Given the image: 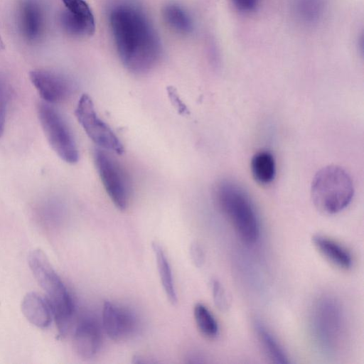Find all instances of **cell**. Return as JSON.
Returning a JSON list of instances; mask_svg holds the SVG:
<instances>
[{
	"label": "cell",
	"mask_w": 364,
	"mask_h": 364,
	"mask_svg": "<svg viewBox=\"0 0 364 364\" xmlns=\"http://www.w3.org/2000/svg\"><path fill=\"white\" fill-rule=\"evenodd\" d=\"M168 92L171 100L172 101L173 104L175 105V107L178 109V110L180 112H186V107L183 105V102L180 100L176 91L172 88L169 89Z\"/></svg>",
	"instance_id": "25"
},
{
	"label": "cell",
	"mask_w": 364,
	"mask_h": 364,
	"mask_svg": "<svg viewBox=\"0 0 364 364\" xmlns=\"http://www.w3.org/2000/svg\"><path fill=\"white\" fill-rule=\"evenodd\" d=\"M194 319L198 329L204 336L213 338L218 333V325L214 316L203 304L198 303L193 308Z\"/></svg>",
	"instance_id": "20"
},
{
	"label": "cell",
	"mask_w": 364,
	"mask_h": 364,
	"mask_svg": "<svg viewBox=\"0 0 364 364\" xmlns=\"http://www.w3.org/2000/svg\"><path fill=\"white\" fill-rule=\"evenodd\" d=\"M311 240L320 254L333 264L344 269L351 267L353 263L351 255L344 247L320 235H314Z\"/></svg>",
	"instance_id": "15"
},
{
	"label": "cell",
	"mask_w": 364,
	"mask_h": 364,
	"mask_svg": "<svg viewBox=\"0 0 364 364\" xmlns=\"http://www.w3.org/2000/svg\"><path fill=\"white\" fill-rule=\"evenodd\" d=\"M163 16L168 26L177 33L188 34L193 30L188 13L180 5L171 3L164 6Z\"/></svg>",
	"instance_id": "18"
},
{
	"label": "cell",
	"mask_w": 364,
	"mask_h": 364,
	"mask_svg": "<svg viewBox=\"0 0 364 364\" xmlns=\"http://www.w3.org/2000/svg\"><path fill=\"white\" fill-rule=\"evenodd\" d=\"M30 80L41 97L48 104L66 100L73 90V85L66 77L53 71L33 70Z\"/></svg>",
	"instance_id": "9"
},
{
	"label": "cell",
	"mask_w": 364,
	"mask_h": 364,
	"mask_svg": "<svg viewBox=\"0 0 364 364\" xmlns=\"http://www.w3.org/2000/svg\"><path fill=\"white\" fill-rule=\"evenodd\" d=\"M28 264L34 277L47 295L58 331L64 335L70 326L74 303L65 284L40 250L28 255Z\"/></svg>",
	"instance_id": "3"
},
{
	"label": "cell",
	"mask_w": 364,
	"mask_h": 364,
	"mask_svg": "<svg viewBox=\"0 0 364 364\" xmlns=\"http://www.w3.org/2000/svg\"><path fill=\"white\" fill-rule=\"evenodd\" d=\"M37 112L42 129L52 149L66 163L77 162L79 154L74 136L60 114L47 102L39 103Z\"/></svg>",
	"instance_id": "5"
},
{
	"label": "cell",
	"mask_w": 364,
	"mask_h": 364,
	"mask_svg": "<svg viewBox=\"0 0 364 364\" xmlns=\"http://www.w3.org/2000/svg\"><path fill=\"white\" fill-rule=\"evenodd\" d=\"M75 117L87 135L99 148L122 154L124 148L112 129L97 115L91 97L82 95L75 110Z\"/></svg>",
	"instance_id": "6"
},
{
	"label": "cell",
	"mask_w": 364,
	"mask_h": 364,
	"mask_svg": "<svg viewBox=\"0 0 364 364\" xmlns=\"http://www.w3.org/2000/svg\"><path fill=\"white\" fill-rule=\"evenodd\" d=\"M21 308L26 318L33 325L46 328L50 324L53 314L47 298L37 293H28L23 299Z\"/></svg>",
	"instance_id": "14"
},
{
	"label": "cell",
	"mask_w": 364,
	"mask_h": 364,
	"mask_svg": "<svg viewBox=\"0 0 364 364\" xmlns=\"http://www.w3.org/2000/svg\"><path fill=\"white\" fill-rule=\"evenodd\" d=\"M152 249L156 258L159 275L164 292L172 304L178 301L171 267L161 245L156 241L152 242Z\"/></svg>",
	"instance_id": "16"
},
{
	"label": "cell",
	"mask_w": 364,
	"mask_h": 364,
	"mask_svg": "<svg viewBox=\"0 0 364 364\" xmlns=\"http://www.w3.org/2000/svg\"><path fill=\"white\" fill-rule=\"evenodd\" d=\"M230 1L237 11L250 14L257 9L261 0H230Z\"/></svg>",
	"instance_id": "23"
},
{
	"label": "cell",
	"mask_w": 364,
	"mask_h": 364,
	"mask_svg": "<svg viewBox=\"0 0 364 364\" xmlns=\"http://www.w3.org/2000/svg\"><path fill=\"white\" fill-rule=\"evenodd\" d=\"M8 88L5 80L0 77V137L2 136L6 116Z\"/></svg>",
	"instance_id": "22"
},
{
	"label": "cell",
	"mask_w": 364,
	"mask_h": 364,
	"mask_svg": "<svg viewBox=\"0 0 364 364\" xmlns=\"http://www.w3.org/2000/svg\"><path fill=\"white\" fill-rule=\"evenodd\" d=\"M250 167L254 179L260 184H269L275 178V160L273 155L267 151H260L255 154L251 159Z\"/></svg>",
	"instance_id": "17"
},
{
	"label": "cell",
	"mask_w": 364,
	"mask_h": 364,
	"mask_svg": "<svg viewBox=\"0 0 364 364\" xmlns=\"http://www.w3.org/2000/svg\"><path fill=\"white\" fill-rule=\"evenodd\" d=\"M217 203L237 237L253 244L259 238L260 226L255 207L247 193L237 184L223 181L215 189Z\"/></svg>",
	"instance_id": "2"
},
{
	"label": "cell",
	"mask_w": 364,
	"mask_h": 364,
	"mask_svg": "<svg viewBox=\"0 0 364 364\" xmlns=\"http://www.w3.org/2000/svg\"><path fill=\"white\" fill-rule=\"evenodd\" d=\"M102 321L107 335L114 341L131 336L136 328V320L128 309L105 301L102 306Z\"/></svg>",
	"instance_id": "10"
},
{
	"label": "cell",
	"mask_w": 364,
	"mask_h": 364,
	"mask_svg": "<svg viewBox=\"0 0 364 364\" xmlns=\"http://www.w3.org/2000/svg\"><path fill=\"white\" fill-rule=\"evenodd\" d=\"M73 343L76 353L81 358H93L98 353L102 343L98 325L92 320L83 321L76 328Z\"/></svg>",
	"instance_id": "12"
},
{
	"label": "cell",
	"mask_w": 364,
	"mask_h": 364,
	"mask_svg": "<svg viewBox=\"0 0 364 364\" xmlns=\"http://www.w3.org/2000/svg\"><path fill=\"white\" fill-rule=\"evenodd\" d=\"M65 9L60 15L64 31L74 36H89L95 33L92 11L85 0H62Z\"/></svg>",
	"instance_id": "8"
},
{
	"label": "cell",
	"mask_w": 364,
	"mask_h": 364,
	"mask_svg": "<svg viewBox=\"0 0 364 364\" xmlns=\"http://www.w3.org/2000/svg\"><path fill=\"white\" fill-rule=\"evenodd\" d=\"M354 194L353 181L343 168L331 165L314 176L311 187L313 203L326 215L338 213L350 203Z\"/></svg>",
	"instance_id": "4"
},
{
	"label": "cell",
	"mask_w": 364,
	"mask_h": 364,
	"mask_svg": "<svg viewBox=\"0 0 364 364\" xmlns=\"http://www.w3.org/2000/svg\"><path fill=\"white\" fill-rule=\"evenodd\" d=\"M94 161L109 198L118 209L125 210L129 201V185L124 169L109 151L100 148L95 150Z\"/></svg>",
	"instance_id": "7"
},
{
	"label": "cell",
	"mask_w": 364,
	"mask_h": 364,
	"mask_svg": "<svg viewBox=\"0 0 364 364\" xmlns=\"http://www.w3.org/2000/svg\"><path fill=\"white\" fill-rule=\"evenodd\" d=\"M315 327L321 342L328 346L333 345L341 335L342 319L340 309L331 299L318 303L315 312Z\"/></svg>",
	"instance_id": "11"
},
{
	"label": "cell",
	"mask_w": 364,
	"mask_h": 364,
	"mask_svg": "<svg viewBox=\"0 0 364 364\" xmlns=\"http://www.w3.org/2000/svg\"><path fill=\"white\" fill-rule=\"evenodd\" d=\"M256 332L263 350L272 362L280 364L289 363L288 358L283 348L263 325L257 323Z\"/></svg>",
	"instance_id": "19"
},
{
	"label": "cell",
	"mask_w": 364,
	"mask_h": 364,
	"mask_svg": "<svg viewBox=\"0 0 364 364\" xmlns=\"http://www.w3.org/2000/svg\"><path fill=\"white\" fill-rule=\"evenodd\" d=\"M19 26L25 38L29 41L38 40L43 30L41 9L35 0H23L19 8Z\"/></svg>",
	"instance_id": "13"
},
{
	"label": "cell",
	"mask_w": 364,
	"mask_h": 364,
	"mask_svg": "<svg viewBox=\"0 0 364 364\" xmlns=\"http://www.w3.org/2000/svg\"><path fill=\"white\" fill-rule=\"evenodd\" d=\"M190 255L193 263L197 267H200L204 262V252L199 244L193 242L190 247Z\"/></svg>",
	"instance_id": "24"
},
{
	"label": "cell",
	"mask_w": 364,
	"mask_h": 364,
	"mask_svg": "<svg viewBox=\"0 0 364 364\" xmlns=\"http://www.w3.org/2000/svg\"><path fill=\"white\" fill-rule=\"evenodd\" d=\"M109 23L123 65L136 74L151 70L161 58V46L144 14L132 6L120 5L112 11Z\"/></svg>",
	"instance_id": "1"
},
{
	"label": "cell",
	"mask_w": 364,
	"mask_h": 364,
	"mask_svg": "<svg viewBox=\"0 0 364 364\" xmlns=\"http://www.w3.org/2000/svg\"><path fill=\"white\" fill-rule=\"evenodd\" d=\"M210 284L215 305L220 311L227 310L229 307V299L223 285L215 279L212 280Z\"/></svg>",
	"instance_id": "21"
}]
</instances>
